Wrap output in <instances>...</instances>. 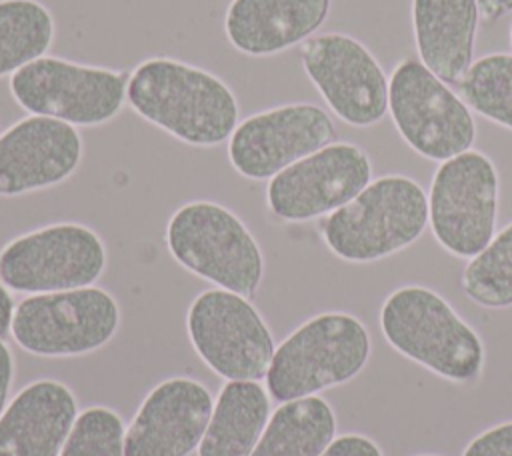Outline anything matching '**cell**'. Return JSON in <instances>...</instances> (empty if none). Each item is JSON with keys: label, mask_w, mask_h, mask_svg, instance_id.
I'll use <instances>...</instances> for the list:
<instances>
[{"label": "cell", "mask_w": 512, "mask_h": 456, "mask_svg": "<svg viewBox=\"0 0 512 456\" xmlns=\"http://www.w3.org/2000/svg\"><path fill=\"white\" fill-rule=\"evenodd\" d=\"M268 418V390L254 380H228L212 408L198 456H250Z\"/></svg>", "instance_id": "20"}, {"label": "cell", "mask_w": 512, "mask_h": 456, "mask_svg": "<svg viewBox=\"0 0 512 456\" xmlns=\"http://www.w3.org/2000/svg\"><path fill=\"white\" fill-rule=\"evenodd\" d=\"M186 332L204 364L226 380H262L274 356V338L250 298L202 290L188 306Z\"/></svg>", "instance_id": "11"}, {"label": "cell", "mask_w": 512, "mask_h": 456, "mask_svg": "<svg viewBox=\"0 0 512 456\" xmlns=\"http://www.w3.org/2000/svg\"><path fill=\"white\" fill-rule=\"evenodd\" d=\"M458 94L472 112L512 130V54L490 52L474 60Z\"/></svg>", "instance_id": "23"}, {"label": "cell", "mask_w": 512, "mask_h": 456, "mask_svg": "<svg viewBox=\"0 0 512 456\" xmlns=\"http://www.w3.org/2000/svg\"><path fill=\"white\" fill-rule=\"evenodd\" d=\"M126 70L42 56L8 78L14 102L28 114L48 116L72 126L112 122L126 104Z\"/></svg>", "instance_id": "6"}, {"label": "cell", "mask_w": 512, "mask_h": 456, "mask_svg": "<svg viewBox=\"0 0 512 456\" xmlns=\"http://www.w3.org/2000/svg\"><path fill=\"white\" fill-rule=\"evenodd\" d=\"M300 62L328 110L344 124L368 128L388 114V76L376 56L350 34H314Z\"/></svg>", "instance_id": "12"}, {"label": "cell", "mask_w": 512, "mask_h": 456, "mask_svg": "<svg viewBox=\"0 0 512 456\" xmlns=\"http://www.w3.org/2000/svg\"><path fill=\"white\" fill-rule=\"evenodd\" d=\"M214 398L192 378H168L142 400L124 434V456H188L210 422Z\"/></svg>", "instance_id": "16"}, {"label": "cell", "mask_w": 512, "mask_h": 456, "mask_svg": "<svg viewBox=\"0 0 512 456\" xmlns=\"http://www.w3.org/2000/svg\"><path fill=\"white\" fill-rule=\"evenodd\" d=\"M56 36L52 10L40 0H0V78L48 54Z\"/></svg>", "instance_id": "22"}, {"label": "cell", "mask_w": 512, "mask_h": 456, "mask_svg": "<svg viewBox=\"0 0 512 456\" xmlns=\"http://www.w3.org/2000/svg\"><path fill=\"white\" fill-rule=\"evenodd\" d=\"M510 44H512V26H510Z\"/></svg>", "instance_id": "31"}, {"label": "cell", "mask_w": 512, "mask_h": 456, "mask_svg": "<svg viewBox=\"0 0 512 456\" xmlns=\"http://www.w3.org/2000/svg\"><path fill=\"white\" fill-rule=\"evenodd\" d=\"M480 18L486 22H494L512 12V0H476Z\"/></svg>", "instance_id": "29"}, {"label": "cell", "mask_w": 512, "mask_h": 456, "mask_svg": "<svg viewBox=\"0 0 512 456\" xmlns=\"http://www.w3.org/2000/svg\"><path fill=\"white\" fill-rule=\"evenodd\" d=\"M428 226V194L410 176L372 180L350 202L328 214L320 234L340 260L368 264L414 244Z\"/></svg>", "instance_id": "3"}, {"label": "cell", "mask_w": 512, "mask_h": 456, "mask_svg": "<svg viewBox=\"0 0 512 456\" xmlns=\"http://www.w3.org/2000/svg\"><path fill=\"white\" fill-rule=\"evenodd\" d=\"M14 298L10 294V288L0 280V336L10 332L12 316H14Z\"/></svg>", "instance_id": "30"}, {"label": "cell", "mask_w": 512, "mask_h": 456, "mask_svg": "<svg viewBox=\"0 0 512 456\" xmlns=\"http://www.w3.org/2000/svg\"><path fill=\"white\" fill-rule=\"evenodd\" d=\"M386 342L440 378L472 382L484 366L476 330L432 288L408 284L390 292L380 308Z\"/></svg>", "instance_id": "2"}, {"label": "cell", "mask_w": 512, "mask_h": 456, "mask_svg": "<svg viewBox=\"0 0 512 456\" xmlns=\"http://www.w3.org/2000/svg\"><path fill=\"white\" fill-rule=\"evenodd\" d=\"M462 456H512V420L480 432Z\"/></svg>", "instance_id": "26"}, {"label": "cell", "mask_w": 512, "mask_h": 456, "mask_svg": "<svg viewBox=\"0 0 512 456\" xmlns=\"http://www.w3.org/2000/svg\"><path fill=\"white\" fill-rule=\"evenodd\" d=\"M120 326L116 298L98 286L30 294L14 308V342L42 358L90 354L108 344Z\"/></svg>", "instance_id": "8"}, {"label": "cell", "mask_w": 512, "mask_h": 456, "mask_svg": "<svg viewBox=\"0 0 512 456\" xmlns=\"http://www.w3.org/2000/svg\"><path fill=\"white\" fill-rule=\"evenodd\" d=\"M388 114L402 140L434 162L470 150L476 140V120L468 104L418 58H404L392 68Z\"/></svg>", "instance_id": "7"}, {"label": "cell", "mask_w": 512, "mask_h": 456, "mask_svg": "<svg viewBox=\"0 0 512 456\" xmlns=\"http://www.w3.org/2000/svg\"><path fill=\"white\" fill-rule=\"evenodd\" d=\"M12 380H14V358L6 342L0 340V414L6 408Z\"/></svg>", "instance_id": "28"}, {"label": "cell", "mask_w": 512, "mask_h": 456, "mask_svg": "<svg viewBox=\"0 0 512 456\" xmlns=\"http://www.w3.org/2000/svg\"><path fill=\"white\" fill-rule=\"evenodd\" d=\"M166 248L172 258L196 274L246 298L264 278V254L248 226L226 206L212 200L182 204L166 224Z\"/></svg>", "instance_id": "4"}, {"label": "cell", "mask_w": 512, "mask_h": 456, "mask_svg": "<svg viewBox=\"0 0 512 456\" xmlns=\"http://www.w3.org/2000/svg\"><path fill=\"white\" fill-rule=\"evenodd\" d=\"M370 182L368 152L352 142H330L272 176L266 206L278 220L306 222L332 214Z\"/></svg>", "instance_id": "13"}, {"label": "cell", "mask_w": 512, "mask_h": 456, "mask_svg": "<svg viewBox=\"0 0 512 456\" xmlns=\"http://www.w3.org/2000/svg\"><path fill=\"white\" fill-rule=\"evenodd\" d=\"M418 60L440 80L458 86L474 62L480 22L476 0H412Z\"/></svg>", "instance_id": "19"}, {"label": "cell", "mask_w": 512, "mask_h": 456, "mask_svg": "<svg viewBox=\"0 0 512 456\" xmlns=\"http://www.w3.org/2000/svg\"><path fill=\"white\" fill-rule=\"evenodd\" d=\"M322 456H382V452L368 436L344 434L334 438Z\"/></svg>", "instance_id": "27"}, {"label": "cell", "mask_w": 512, "mask_h": 456, "mask_svg": "<svg viewBox=\"0 0 512 456\" xmlns=\"http://www.w3.org/2000/svg\"><path fill=\"white\" fill-rule=\"evenodd\" d=\"M84 154L76 126L28 114L0 134V196H20L68 180Z\"/></svg>", "instance_id": "15"}, {"label": "cell", "mask_w": 512, "mask_h": 456, "mask_svg": "<svg viewBox=\"0 0 512 456\" xmlns=\"http://www.w3.org/2000/svg\"><path fill=\"white\" fill-rule=\"evenodd\" d=\"M498 170L490 156L466 150L436 168L428 192V224L456 258H472L496 234Z\"/></svg>", "instance_id": "10"}, {"label": "cell", "mask_w": 512, "mask_h": 456, "mask_svg": "<svg viewBox=\"0 0 512 456\" xmlns=\"http://www.w3.org/2000/svg\"><path fill=\"white\" fill-rule=\"evenodd\" d=\"M126 104L172 138L200 148L226 142L240 118L238 98L220 76L170 56H152L132 68Z\"/></svg>", "instance_id": "1"}, {"label": "cell", "mask_w": 512, "mask_h": 456, "mask_svg": "<svg viewBox=\"0 0 512 456\" xmlns=\"http://www.w3.org/2000/svg\"><path fill=\"white\" fill-rule=\"evenodd\" d=\"M420 456H434V454H420Z\"/></svg>", "instance_id": "32"}, {"label": "cell", "mask_w": 512, "mask_h": 456, "mask_svg": "<svg viewBox=\"0 0 512 456\" xmlns=\"http://www.w3.org/2000/svg\"><path fill=\"white\" fill-rule=\"evenodd\" d=\"M330 14V0H230L224 34L234 50L266 58L316 34Z\"/></svg>", "instance_id": "18"}, {"label": "cell", "mask_w": 512, "mask_h": 456, "mask_svg": "<svg viewBox=\"0 0 512 456\" xmlns=\"http://www.w3.org/2000/svg\"><path fill=\"white\" fill-rule=\"evenodd\" d=\"M124 422L106 406H90L76 422L60 450V456H124Z\"/></svg>", "instance_id": "25"}, {"label": "cell", "mask_w": 512, "mask_h": 456, "mask_svg": "<svg viewBox=\"0 0 512 456\" xmlns=\"http://www.w3.org/2000/svg\"><path fill=\"white\" fill-rule=\"evenodd\" d=\"M462 290L482 308L512 306V222L470 258L462 272Z\"/></svg>", "instance_id": "24"}, {"label": "cell", "mask_w": 512, "mask_h": 456, "mask_svg": "<svg viewBox=\"0 0 512 456\" xmlns=\"http://www.w3.org/2000/svg\"><path fill=\"white\" fill-rule=\"evenodd\" d=\"M336 436L332 406L312 394L276 408L250 456H322Z\"/></svg>", "instance_id": "21"}, {"label": "cell", "mask_w": 512, "mask_h": 456, "mask_svg": "<svg viewBox=\"0 0 512 456\" xmlns=\"http://www.w3.org/2000/svg\"><path fill=\"white\" fill-rule=\"evenodd\" d=\"M334 138V122L322 106L288 102L240 120L228 138V160L248 180H270Z\"/></svg>", "instance_id": "14"}, {"label": "cell", "mask_w": 512, "mask_h": 456, "mask_svg": "<svg viewBox=\"0 0 512 456\" xmlns=\"http://www.w3.org/2000/svg\"><path fill=\"white\" fill-rule=\"evenodd\" d=\"M76 416V396L64 382H30L0 414V456H60Z\"/></svg>", "instance_id": "17"}, {"label": "cell", "mask_w": 512, "mask_h": 456, "mask_svg": "<svg viewBox=\"0 0 512 456\" xmlns=\"http://www.w3.org/2000/svg\"><path fill=\"white\" fill-rule=\"evenodd\" d=\"M370 358V334L348 312H322L274 350L266 390L276 402L312 396L358 376Z\"/></svg>", "instance_id": "5"}, {"label": "cell", "mask_w": 512, "mask_h": 456, "mask_svg": "<svg viewBox=\"0 0 512 456\" xmlns=\"http://www.w3.org/2000/svg\"><path fill=\"white\" fill-rule=\"evenodd\" d=\"M104 240L80 222H56L6 242L0 250V280L22 294L94 286L106 270Z\"/></svg>", "instance_id": "9"}]
</instances>
